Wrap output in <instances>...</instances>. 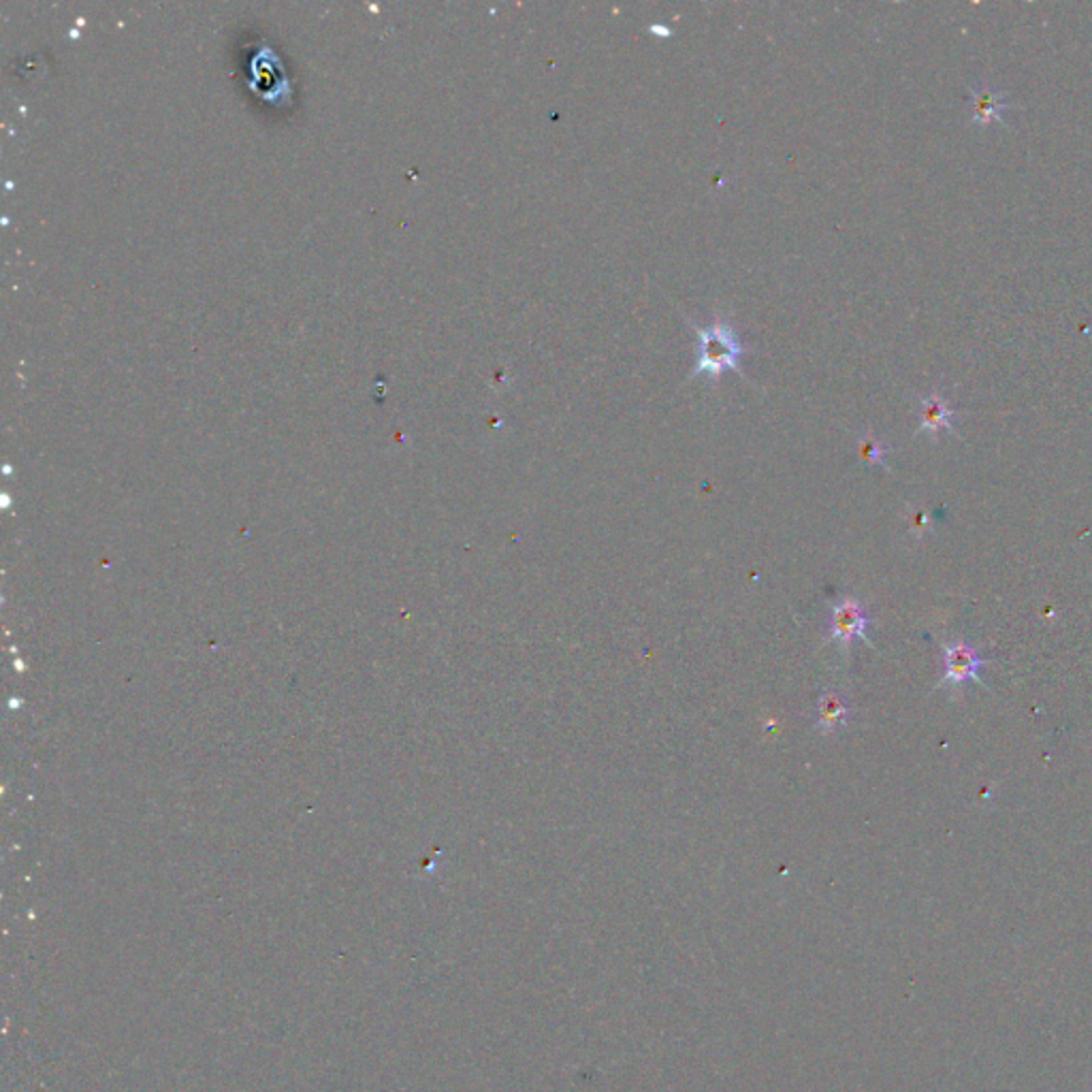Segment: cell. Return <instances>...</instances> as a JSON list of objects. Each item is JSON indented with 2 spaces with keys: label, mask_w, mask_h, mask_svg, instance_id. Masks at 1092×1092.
I'll return each instance as SVG.
<instances>
[{
  "label": "cell",
  "mask_w": 1092,
  "mask_h": 1092,
  "mask_svg": "<svg viewBox=\"0 0 1092 1092\" xmlns=\"http://www.w3.org/2000/svg\"><path fill=\"white\" fill-rule=\"evenodd\" d=\"M697 333V363L691 372V378L697 376H711L713 380H719L723 372L734 370L740 372V357L745 355V346H740L734 329L717 319L713 325L701 329L695 327Z\"/></svg>",
  "instance_id": "cell-1"
},
{
  "label": "cell",
  "mask_w": 1092,
  "mask_h": 1092,
  "mask_svg": "<svg viewBox=\"0 0 1092 1092\" xmlns=\"http://www.w3.org/2000/svg\"><path fill=\"white\" fill-rule=\"evenodd\" d=\"M866 628H868V617L858 600L843 598L837 604H833V608H830L828 638L830 642L839 644L843 651L849 649L854 638H862L866 644H870Z\"/></svg>",
  "instance_id": "cell-2"
},
{
  "label": "cell",
  "mask_w": 1092,
  "mask_h": 1092,
  "mask_svg": "<svg viewBox=\"0 0 1092 1092\" xmlns=\"http://www.w3.org/2000/svg\"><path fill=\"white\" fill-rule=\"evenodd\" d=\"M943 664H945V675H943L941 685L945 683L960 685L965 681H980L977 672L986 662L967 642H951L943 646Z\"/></svg>",
  "instance_id": "cell-3"
},
{
  "label": "cell",
  "mask_w": 1092,
  "mask_h": 1092,
  "mask_svg": "<svg viewBox=\"0 0 1092 1092\" xmlns=\"http://www.w3.org/2000/svg\"><path fill=\"white\" fill-rule=\"evenodd\" d=\"M847 721H849V705L845 697L835 689L823 691L815 707V728L821 734H833L845 728Z\"/></svg>",
  "instance_id": "cell-4"
},
{
  "label": "cell",
  "mask_w": 1092,
  "mask_h": 1092,
  "mask_svg": "<svg viewBox=\"0 0 1092 1092\" xmlns=\"http://www.w3.org/2000/svg\"><path fill=\"white\" fill-rule=\"evenodd\" d=\"M943 429L954 431V412L949 402L935 390L920 404V427H917V433H929L931 438H937Z\"/></svg>",
  "instance_id": "cell-5"
},
{
  "label": "cell",
  "mask_w": 1092,
  "mask_h": 1092,
  "mask_svg": "<svg viewBox=\"0 0 1092 1092\" xmlns=\"http://www.w3.org/2000/svg\"><path fill=\"white\" fill-rule=\"evenodd\" d=\"M969 101H971V122L975 126H988L990 122H1002V109L1008 107V103H1005L1008 101V95L1005 93L980 85V88L971 91Z\"/></svg>",
  "instance_id": "cell-6"
},
{
  "label": "cell",
  "mask_w": 1092,
  "mask_h": 1092,
  "mask_svg": "<svg viewBox=\"0 0 1092 1092\" xmlns=\"http://www.w3.org/2000/svg\"><path fill=\"white\" fill-rule=\"evenodd\" d=\"M888 453L890 449L882 440H878L872 433H864L858 442V457L866 465L888 467Z\"/></svg>",
  "instance_id": "cell-7"
},
{
  "label": "cell",
  "mask_w": 1092,
  "mask_h": 1092,
  "mask_svg": "<svg viewBox=\"0 0 1092 1092\" xmlns=\"http://www.w3.org/2000/svg\"><path fill=\"white\" fill-rule=\"evenodd\" d=\"M929 526H931V520H929V516H926L924 512L917 510V512L911 516V530H913L915 534H924V530H929Z\"/></svg>",
  "instance_id": "cell-8"
}]
</instances>
